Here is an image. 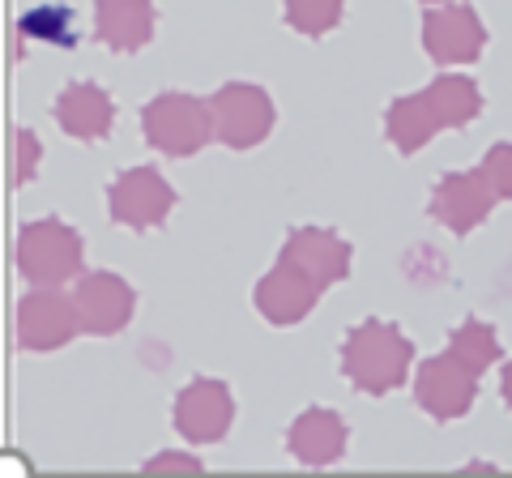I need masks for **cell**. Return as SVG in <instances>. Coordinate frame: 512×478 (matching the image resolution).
<instances>
[{
	"label": "cell",
	"mask_w": 512,
	"mask_h": 478,
	"mask_svg": "<svg viewBox=\"0 0 512 478\" xmlns=\"http://www.w3.org/2000/svg\"><path fill=\"white\" fill-rule=\"evenodd\" d=\"M436 133H440V120L431 111L427 94H402L384 111V137L393 141L397 154H419L423 146H431Z\"/></svg>",
	"instance_id": "cell-17"
},
{
	"label": "cell",
	"mask_w": 512,
	"mask_h": 478,
	"mask_svg": "<svg viewBox=\"0 0 512 478\" xmlns=\"http://www.w3.org/2000/svg\"><path fill=\"white\" fill-rule=\"evenodd\" d=\"M141 129H146V141L158 154L188 158L214 137V107L201 103L197 94L163 90L141 111Z\"/></svg>",
	"instance_id": "cell-3"
},
{
	"label": "cell",
	"mask_w": 512,
	"mask_h": 478,
	"mask_svg": "<svg viewBox=\"0 0 512 478\" xmlns=\"http://www.w3.org/2000/svg\"><path fill=\"white\" fill-rule=\"evenodd\" d=\"M423 94L431 111H436L440 129H466L478 111H483V94H478V86L466 73H440Z\"/></svg>",
	"instance_id": "cell-18"
},
{
	"label": "cell",
	"mask_w": 512,
	"mask_h": 478,
	"mask_svg": "<svg viewBox=\"0 0 512 478\" xmlns=\"http://www.w3.org/2000/svg\"><path fill=\"white\" fill-rule=\"evenodd\" d=\"M448 350L466 363V368H474L478 376H483L495 359H500V338H495V329L487 321H478V316H470V321H461L453 329V338H448Z\"/></svg>",
	"instance_id": "cell-19"
},
{
	"label": "cell",
	"mask_w": 512,
	"mask_h": 478,
	"mask_svg": "<svg viewBox=\"0 0 512 478\" xmlns=\"http://www.w3.org/2000/svg\"><path fill=\"white\" fill-rule=\"evenodd\" d=\"M495 210V188L487 184L483 167L474 171H448L431 188V218L448 227L453 235H466L474 227H483Z\"/></svg>",
	"instance_id": "cell-9"
},
{
	"label": "cell",
	"mask_w": 512,
	"mask_h": 478,
	"mask_svg": "<svg viewBox=\"0 0 512 478\" xmlns=\"http://www.w3.org/2000/svg\"><path fill=\"white\" fill-rule=\"evenodd\" d=\"M52 116L56 124L69 137L77 141H99L111 133V124H116V103H111V94L94 82H69L56 103H52Z\"/></svg>",
	"instance_id": "cell-15"
},
{
	"label": "cell",
	"mask_w": 512,
	"mask_h": 478,
	"mask_svg": "<svg viewBox=\"0 0 512 478\" xmlns=\"http://www.w3.org/2000/svg\"><path fill=\"white\" fill-rule=\"evenodd\" d=\"M13 261H18L22 278L35 286H60L69 278H82V261H86V244L69 222L60 218H39L26 222L13 244Z\"/></svg>",
	"instance_id": "cell-2"
},
{
	"label": "cell",
	"mask_w": 512,
	"mask_h": 478,
	"mask_svg": "<svg viewBox=\"0 0 512 478\" xmlns=\"http://www.w3.org/2000/svg\"><path fill=\"white\" fill-rule=\"evenodd\" d=\"M231 423H235V397L222 380L197 376L175 397V432L188 444H214L231 432Z\"/></svg>",
	"instance_id": "cell-10"
},
{
	"label": "cell",
	"mask_w": 512,
	"mask_h": 478,
	"mask_svg": "<svg viewBox=\"0 0 512 478\" xmlns=\"http://www.w3.org/2000/svg\"><path fill=\"white\" fill-rule=\"evenodd\" d=\"M94 35L111 52H141L154 39V0H99L94 5Z\"/></svg>",
	"instance_id": "cell-16"
},
{
	"label": "cell",
	"mask_w": 512,
	"mask_h": 478,
	"mask_svg": "<svg viewBox=\"0 0 512 478\" xmlns=\"http://www.w3.org/2000/svg\"><path fill=\"white\" fill-rule=\"evenodd\" d=\"M346 419L338 410L329 406H308L291 423V432H286V449L299 466H333L338 457H346Z\"/></svg>",
	"instance_id": "cell-14"
},
{
	"label": "cell",
	"mask_w": 512,
	"mask_h": 478,
	"mask_svg": "<svg viewBox=\"0 0 512 478\" xmlns=\"http://www.w3.org/2000/svg\"><path fill=\"white\" fill-rule=\"evenodd\" d=\"M342 9H346V0H286V22L299 35L320 39L342 22Z\"/></svg>",
	"instance_id": "cell-20"
},
{
	"label": "cell",
	"mask_w": 512,
	"mask_h": 478,
	"mask_svg": "<svg viewBox=\"0 0 512 478\" xmlns=\"http://www.w3.org/2000/svg\"><path fill=\"white\" fill-rule=\"evenodd\" d=\"M483 175L495 188V197L512 201V141H500V146H491L483 154Z\"/></svg>",
	"instance_id": "cell-22"
},
{
	"label": "cell",
	"mask_w": 512,
	"mask_h": 478,
	"mask_svg": "<svg viewBox=\"0 0 512 478\" xmlns=\"http://www.w3.org/2000/svg\"><path fill=\"white\" fill-rule=\"evenodd\" d=\"M423 5H448V0H423Z\"/></svg>",
	"instance_id": "cell-26"
},
{
	"label": "cell",
	"mask_w": 512,
	"mask_h": 478,
	"mask_svg": "<svg viewBox=\"0 0 512 478\" xmlns=\"http://www.w3.org/2000/svg\"><path fill=\"white\" fill-rule=\"evenodd\" d=\"M146 470H201V457L192 453H158L146 461Z\"/></svg>",
	"instance_id": "cell-24"
},
{
	"label": "cell",
	"mask_w": 512,
	"mask_h": 478,
	"mask_svg": "<svg viewBox=\"0 0 512 478\" xmlns=\"http://www.w3.org/2000/svg\"><path fill=\"white\" fill-rule=\"evenodd\" d=\"M171 205L175 188L154 167H124L107 188V214L128 231H154L158 222H167Z\"/></svg>",
	"instance_id": "cell-5"
},
{
	"label": "cell",
	"mask_w": 512,
	"mask_h": 478,
	"mask_svg": "<svg viewBox=\"0 0 512 478\" xmlns=\"http://www.w3.org/2000/svg\"><path fill=\"white\" fill-rule=\"evenodd\" d=\"M39 141L35 133H26V129H13V184H26L30 175L39 171Z\"/></svg>",
	"instance_id": "cell-23"
},
{
	"label": "cell",
	"mask_w": 512,
	"mask_h": 478,
	"mask_svg": "<svg viewBox=\"0 0 512 478\" xmlns=\"http://www.w3.org/2000/svg\"><path fill=\"white\" fill-rule=\"evenodd\" d=\"M73 304H77V316H82V329L86 333L111 338V333H120L128 321H133L137 291L120 274H111V269H94V274L77 278Z\"/></svg>",
	"instance_id": "cell-11"
},
{
	"label": "cell",
	"mask_w": 512,
	"mask_h": 478,
	"mask_svg": "<svg viewBox=\"0 0 512 478\" xmlns=\"http://www.w3.org/2000/svg\"><path fill=\"white\" fill-rule=\"evenodd\" d=\"M214 137L231 150H252L274 133V99L252 82H227L214 99Z\"/></svg>",
	"instance_id": "cell-4"
},
{
	"label": "cell",
	"mask_w": 512,
	"mask_h": 478,
	"mask_svg": "<svg viewBox=\"0 0 512 478\" xmlns=\"http://www.w3.org/2000/svg\"><path fill=\"white\" fill-rule=\"evenodd\" d=\"M483 47H487V26L470 5L448 0V5L427 9L423 52L436 60V65H466V60H478Z\"/></svg>",
	"instance_id": "cell-8"
},
{
	"label": "cell",
	"mask_w": 512,
	"mask_h": 478,
	"mask_svg": "<svg viewBox=\"0 0 512 478\" xmlns=\"http://www.w3.org/2000/svg\"><path fill=\"white\" fill-rule=\"evenodd\" d=\"M69 22H73V13L64 9V5H43V9L30 13L22 26H26V35H39V39H52V43H69L73 47Z\"/></svg>",
	"instance_id": "cell-21"
},
{
	"label": "cell",
	"mask_w": 512,
	"mask_h": 478,
	"mask_svg": "<svg viewBox=\"0 0 512 478\" xmlns=\"http://www.w3.org/2000/svg\"><path fill=\"white\" fill-rule=\"evenodd\" d=\"M414 397H419V406L440 423L466 419L474 397H478V372L466 368L453 350L431 355L419 368V376H414Z\"/></svg>",
	"instance_id": "cell-6"
},
{
	"label": "cell",
	"mask_w": 512,
	"mask_h": 478,
	"mask_svg": "<svg viewBox=\"0 0 512 478\" xmlns=\"http://www.w3.org/2000/svg\"><path fill=\"white\" fill-rule=\"evenodd\" d=\"M278 261H291L320 291H329L333 282H342L350 274V244L329 227H295L286 235Z\"/></svg>",
	"instance_id": "cell-12"
},
{
	"label": "cell",
	"mask_w": 512,
	"mask_h": 478,
	"mask_svg": "<svg viewBox=\"0 0 512 478\" xmlns=\"http://www.w3.org/2000/svg\"><path fill=\"white\" fill-rule=\"evenodd\" d=\"M410 355L414 346L397 325L389 321H359L342 342V372L359 393H393L410 380Z\"/></svg>",
	"instance_id": "cell-1"
},
{
	"label": "cell",
	"mask_w": 512,
	"mask_h": 478,
	"mask_svg": "<svg viewBox=\"0 0 512 478\" xmlns=\"http://www.w3.org/2000/svg\"><path fill=\"white\" fill-rule=\"evenodd\" d=\"M13 329H18L22 350H60L82 329V316H77L73 295H60L56 286H35L18 304Z\"/></svg>",
	"instance_id": "cell-7"
},
{
	"label": "cell",
	"mask_w": 512,
	"mask_h": 478,
	"mask_svg": "<svg viewBox=\"0 0 512 478\" xmlns=\"http://www.w3.org/2000/svg\"><path fill=\"white\" fill-rule=\"evenodd\" d=\"M500 393H504V402L512 410V359H508V368H504V380H500Z\"/></svg>",
	"instance_id": "cell-25"
},
{
	"label": "cell",
	"mask_w": 512,
	"mask_h": 478,
	"mask_svg": "<svg viewBox=\"0 0 512 478\" xmlns=\"http://www.w3.org/2000/svg\"><path fill=\"white\" fill-rule=\"evenodd\" d=\"M252 299H256V312H261L269 325H299L303 316L316 308L320 286L303 274V269H295L291 261H278L261 282H256Z\"/></svg>",
	"instance_id": "cell-13"
}]
</instances>
